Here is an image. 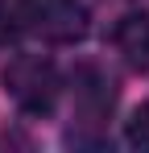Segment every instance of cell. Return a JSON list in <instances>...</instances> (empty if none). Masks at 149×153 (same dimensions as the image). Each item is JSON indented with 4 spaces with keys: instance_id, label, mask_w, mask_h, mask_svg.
<instances>
[{
    "instance_id": "obj_1",
    "label": "cell",
    "mask_w": 149,
    "mask_h": 153,
    "mask_svg": "<svg viewBox=\"0 0 149 153\" xmlns=\"http://www.w3.org/2000/svg\"><path fill=\"white\" fill-rule=\"evenodd\" d=\"M0 83H4L8 100L29 116H50L58 103V91H62L58 66L42 54H13L0 71Z\"/></svg>"
},
{
    "instance_id": "obj_2",
    "label": "cell",
    "mask_w": 149,
    "mask_h": 153,
    "mask_svg": "<svg viewBox=\"0 0 149 153\" xmlns=\"http://www.w3.org/2000/svg\"><path fill=\"white\" fill-rule=\"evenodd\" d=\"M17 17H21L25 33H33L42 42H54V46H71L87 33L83 0H21Z\"/></svg>"
},
{
    "instance_id": "obj_3",
    "label": "cell",
    "mask_w": 149,
    "mask_h": 153,
    "mask_svg": "<svg viewBox=\"0 0 149 153\" xmlns=\"http://www.w3.org/2000/svg\"><path fill=\"white\" fill-rule=\"evenodd\" d=\"M112 42L133 71H149V13H128L116 21Z\"/></svg>"
},
{
    "instance_id": "obj_4",
    "label": "cell",
    "mask_w": 149,
    "mask_h": 153,
    "mask_svg": "<svg viewBox=\"0 0 149 153\" xmlns=\"http://www.w3.org/2000/svg\"><path fill=\"white\" fill-rule=\"evenodd\" d=\"M74 100H79V108H83L91 120H99V116L112 108V100H116V95H112V79H104L99 71L87 66V71L79 75V83H74Z\"/></svg>"
},
{
    "instance_id": "obj_5",
    "label": "cell",
    "mask_w": 149,
    "mask_h": 153,
    "mask_svg": "<svg viewBox=\"0 0 149 153\" xmlns=\"http://www.w3.org/2000/svg\"><path fill=\"white\" fill-rule=\"evenodd\" d=\"M124 137H128L133 149H145V153H149V100L133 112V120H128V132H124Z\"/></svg>"
}]
</instances>
